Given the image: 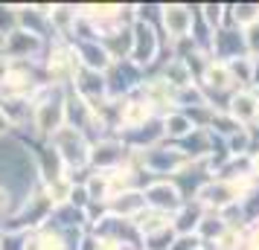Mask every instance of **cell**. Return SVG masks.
Returning <instances> with one entry per match:
<instances>
[{"mask_svg": "<svg viewBox=\"0 0 259 250\" xmlns=\"http://www.w3.org/2000/svg\"><path fill=\"white\" fill-rule=\"evenodd\" d=\"M6 201H9V198H6V192L0 189V210H3V207H6Z\"/></svg>", "mask_w": 259, "mask_h": 250, "instance_id": "obj_1", "label": "cell"}]
</instances>
